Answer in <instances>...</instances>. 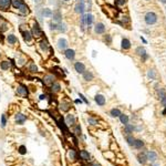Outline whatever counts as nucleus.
<instances>
[{
    "instance_id": "f257e3e1",
    "label": "nucleus",
    "mask_w": 166,
    "mask_h": 166,
    "mask_svg": "<svg viewBox=\"0 0 166 166\" xmlns=\"http://www.w3.org/2000/svg\"><path fill=\"white\" fill-rule=\"evenodd\" d=\"M157 21V16L154 12H147L145 15V22L147 24H154Z\"/></svg>"
},
{
    "instance_id": "f03ea898",
    "label": "nucleus",
    "mask_w": 166,
    "mask_h": 166,
    "mask_svg": "<svg viewBox=\"0 0 166 166\" xmlns=\"http://www.w3.org/2000/svg\"><path fill=\"white\" fill-rule=\"evenodd\" d=\"M32 37H34V38H41L42 34H43V32H42L41 28H40V26L38 24V22L35 21L34 26L32 27Z\"/></svg>"
},
{
    "instance_id": "7ed1b4c3",
    "label": "nucleus",
    "mask_w": 166,
    "mask_h": 166,
    "mask_svg": "<svg viewBox=\"0 0 166 166\" xmlns=\"http://www.w3.org/2000/svg\"><path fill=\"white\" fill-rule=\"evenodd\" d=\"M43 82H44L45 85H52L55 82V77L53 74H47L43 78Z\"/></svg>"
},
{
    "instance_id": "20e7f679",
    "label": "nucleus",
    "mask_w": 166,
    "mask_h": 166,
    "mask_svg": "<svg viewBox=\"0 0 166 166\" xmlns=\"http://www.w3.org/2000/svg\"><path fill=\"white\" fill-rule=\"evenodd\" d=\"M74 11L77 13H80V15H83L84 11H85V5H84V1H80V2L77 3V6L74 8Z\"/></svg>"
},
{
    "instance_id": "39448f33",
    "label": "nucleus",
    "mask_w": 166,
    "mask_h": 166,
    "mask_svg": "<svg viewBox=\"0 0 166 166\" xmlns=\"http://www.w3.org/2000/svg\"><path fill=\"white\" fill-rule=\"evenodd\" d=\"M11 6V0H0V10L7 11Z\"/></svg>"
},
{
    "instance_id": "423d86ee",
    "label": "nucleus",
    "mask_w": 166,
    "mask_h": 166,
    "mask_svg": "<svg viewBox=\"0 0 166 166\" xmlns=\"http://www.w3.org/2000/svg\"><path fill=\"white\" fill-rule=\"evenodd\" d=\"M94 31L98 33V34H102L105 32V26L103 24L102 22H98L94 27Z\"/></svg>"
},
{
    "instance_id": "0eeeda50",
    "label": "nucleus",
    "mask_w": 166,
    "mask_h": 166,
    "mask_svg": "<svg viewBox=\"0 0 166 166\" xmlns=\"http://www.w3.org/2000/svg\"><path fill=\"white\" fill-rule=\"evenodd\" d=\"M17 92H18V94H20V95H22V96H27L29 94V91H28V89H27V86L22 85V84L18 85Z\"/></svg>"
},
{
    "instance_id": "6e6552de",
    "label": "nucleus",
    "mask_w": 166,
    "mask_h": 166,
    "mask_svg": "<svg viewBox=\"0 0 166 166\" xmlns=\"http://www.w3.org/2000/svg\"><path fill=\"white\" fill-rule=\"evenodd\" d=\"M74 69H75V71H77L78 73H82L85 71V65L82 63V62H80V61H78V62H75L74 63Z\"/></svg>"
},
{
    "instance_id": "1a4fd4ad",
    "label": "nucleus",
    "mask_w": 166,
    "mask_h": 166,
    "mask_svg": "<svg viewBox=\"0 0 166 166\" xmlns=\"http://www.w3.org/2000/svg\"><path fill=\"white\" fill-rule=\"evenodd\" d=\"M64 55H65V58H67L68 60H74V58H75V51L74 50H72V49H67L65 51H64Z\"/></svg>"
},
{
    "instance_id": "9d476101",
    "label": "nucleus",
    "mask_w": 166,
    "mask_h": 166,
    "mask_svg": "<svg viewBox=\"0 0 166 166\" xmlns=\"http://www.w3.org/2000/svg\"><path fill=\"white\" fill-rule=\"evenodd\" d=\"M58 48L59 50H67L68 48V41L65 39H59V41H58Z\"/></svg>"
},
{
    "instance_id": "9b49d317",
    "label": "nucleus",
    "mask_w": 166,
    "mask_h": 166,
    "mask_svg": "<svg viewBox=\"0 0 166 166\" xmlns=\"http://www.w3.org/2000/svg\"><path fill=\"white\" fill-rule=\"evenodd\" d=\"M18 10H19V12L21 13L22 16H27V15L29 13V8H28V6H27L24 2L21 3V6L18 8Z\"/></svg>"
},
{
    "instance_id": "f8f14e48",
    "label": "nucleus",
    "mask_w": 166,
    "mask_h": 166,
    "mask_svg": "<svg viewBox=\"0 0 166 166\" xmlns=\"http://www.w3.org/2000/svg\"><path fill=\"white\" fill-rule=\"evenodd\" d=\"M52 19H53V21H55L57 23L61 22V21H62V15H61L60 11H53V12H52Z\"/></svg>"
},
{
    "instance_id": "ddd939ff",
    "label": "nucleus",
    "mask_w": 166,
    "mask_h": 166,
    "mask_svg": "<svg viewBox=\"0 0 166 166\" xmlns=\"http://www.w3.org/2000/svg\"><path fill=\"white\" fill-rule=\"evenodd\" d=\"M65 123H67L68 126H71V125L75 124V117H74V115L68 114L67 117H65Z\"/></svg>"
},
{
    "instance_id": "4468645a",
    "label": "nucleus",
    "mask_w": 166,
    "mask_h": 166,
    "mask_svg": "<svg viewBox=\"0 0 166 166\" xmlns=\"http://www.w3.org/2000/svg\"><path fill=\"white\" fill-rule=\"evenodd\" d=\"M26 120H27V116L26 115H23V114H21V113H19V114H17L16 115V123L17 124H23L24 122H26Z\"/></svg>"
},
{
    "instance_id": "2eb2a0df",
    "label": "nucleus",
    "mask_w": 166,
    "mask_h": 166,
    "mask_svg": "<svg viewBox=\"0 0 166 166\" xmlns=\"http://www.w3.org/2000/svg\"><path fill=\"white\" fill-rule=\"evenodd\" d=\"M94 100H95V102L98 103V105H100V106H103L105 104V98L103 95H101V94H98Z\"/></svg>"
},
{
    "instance_id": "dca6fc26",
    "label": "nucleus",
    "mask_w": 166,
    "mask_h": 166,
    "mask_svg": "<svg viewBox=\"0 0 166 166\" xmlns=\"http://www.w3.org/2000/svg\"><path fill=\"white\" fill-rule=\"evenodd\" d=\"M40 48H41L42 51H44V52H47L50 49V44H49V42L45 39L41 40V42H40Z\"/></svg>"
},
{
    "instance_id": "f3484780",
    "label": "nucleus",
    "mask_w": 166,
    "mask_h": 166,
    "mask_svg": "<svg viewBox=\"0 0 166 166\" xmlns=\"http://www.w3.org/2000/svg\"><path fill=\"white\" fill-rule=\"evenodd\" d=\"M136 54L137 55H141V57H143V60H146L147 59V54H146V51H145V49L142 48V47H138L136 49Z\"/></svg>"
},
{
    "instance_id": "a211bd4d",
    "label": "nucleus",
    "mask_w": 166,
    "mask_h": 166,
    "mask_svg": "<svg viewBox=\"0 0 166 166\" xmlns=\"http://www.w3.org/2000/svg\"><path fill=\"white\" fill-rule=\"evenodd\" d=\"M146 157H147V160L151 161V162H155L157 160V154L155 152H153V151H150V152H147Z\"/></svg>"
},
{
    "instance_id": "6ab92c4d",
    "label": "nucleus",
    "mask_w": 166,
    "mask_h": 166,
    "mask_svg": "<svg viewBox=\"0 0 166 166\" xmlns=\"http://www.w3.org/2000/svg\"><path fill=\"white\" fill-rule=\"evenodd\" d=\"M93 78H94V75L91 71H84L83 72V79L85 81H92Z\"/></svg>"
},
{
    "instance_id": "aec40b11",
    "label": "nucleus",
    "mask_w": 166,
    "mask_h": 166,
    "mask_svg": "<svg viewBox=\"0 0 166 166\" xmlns=\"http://www.w3.org/2000/svg\"><path fill=\"white\" fill-rule=\"evenodd\" d=\"M7 29H8V22L6 20H3L2 17H0V31L3 32L6 31Z\"/></svg>"
},
{
    "instance_id": "412c9836",
    "label": "nucleus",
    "mask_w": 166,
    "mask_h": 166,
    "mask_svg": "<svg viewBox=\"0 0 166 166\" xmlns=\"http://www.w3.org/2000/svg\"><path fill=\"white\" fill-rule=\"evenodd\" d=\"M22 37L24 39V41L29 42V41H31V39H32V33L30 31H28V30H26V31H22Z\"/></svg>"
},
{
    "instance_id": "4be33fe9",
    "label": "nucleus",
    "mask_w": 166,
    "mask_h": 166,
    "mask_svg": "<svg viewBox=\"0 0 166 166\" xmlns=\"http://www.w3.org/2000/svg\"><path fill=\"white\" fill-rule=\"evenodd\" d=\"M41 15H42V17H44V18H51L52 17V10L49 9V8H44V9H42Z\"/></svg>"
},
{
    "instance_id": "5701e85b",
    "label": "nucleus",
    "mask_w": 166,
    "mask_h": 166,
    "mask_svg": "<svg viewBox=\"0 0 166 166\" xmlns=\"http://www.w3.org/2000/svg\"><path fill=\"white\" fill-rule=\"evenodd\" d=\"M131 48V42L128 39H123L122 40V49H124V50H128V49Z\"/></svg>"
},
{
    "instance_id": "b1692460",
    "label": "nucleus",
    "mask_w": 166,
    "mask_h": 166,
    "mask_svg": "<svg viewBox=\"0 0 166 166\" xmlns=\"http://www.w3.org/2000/svg\"><path fill=\"white\" fill-rule=\"evenodd\" d=\"M7 41H8L9 44H15V43H17L18 39H17V37L15 34H9L7 37Z\"/></svg>"
},
{
    "instance_id": "393cba45",
    "label": "nucleus",
    "mask_w": 166,
    "mask_h": 166,
    "mask_svg": "<svg viewBox=\"0 0 166 166\" xmlns=\"http://www.w3.org/2000/svg\"><path fill=\"white\" fill-rule=\"evenodd\" d=\"M79 156L81 157V160L83 161H89L90 160V154L86 152V151H81L79 153Z\"/></svg>"
},
{
    "instance_id": "a878e982",
    "label": "nucleus",
    "mask_w": 166,
    "mask_h": 166,
    "mask_svg": "<svg viewBox=\"0 0 166 166\" xmlns=\"http://www.w3.org/2000/svg\"><path fill=\"white\" fill-rule=\"evenodd\" d=\"M61 90V85H60V83H58V82H54L53 84L51 85V91L53 93H57V92H59Z\"/></svg>"
},
{
    "instance_id": "bb28decb",
    "label": "nucleus",
    "mask_w": 166,
    "mask_h": 166,
    "mask_svg": "<svg viewBox=\"0 0 166 166\" xmlns=\"http://www.w3.org/2000/svg\"><path fill=\"white\" fill-rule=\"evenodd\" d=\"M110 114H111V116H113V117H118L122 113L118 109H112L111 112H110Z\"/></svg>"
},
{
    "instance_id": "cd10ccee",
    "label": "nucleus",
    "mask_w": 166,
    "mask_h": 166,
    "mask_svg": "<svg viewBox=\"0 0 166 166\" xmlns=\"http://www.w3.org/2000/svg\"><path fill=\"white\" fill-rule=\"evenodd\" d=\"M9 67H10V63L8 61H2V62L0 63V68H1V70H3V71L9 70Z\"/></svg>"
},
{
    "instance_id": "c85d7f7f",
    "label": "nucleus",
    "mask_w": 166,
    "mask_h": 166,
    "mask_svg": "<svg viewBox=\"0 0 166 166\" xmlns=\"http://www.w3.org/2000/svg\"><path fill=\"white\" fill-rule=\"evenodd\" d=\"M120 120H121V123L122 124H124V125H126L128 123V117H127V115H125V114H121L120 116Z\"/></svg>"
},
{
    "instance_id": "c756f323",
    "label": "nucleus",
    "mask_w": 166,
    "mask_h": 166,
    "mask_svg": "<svg viewBox=\"0 0 166 166\" xmlns=\"http://www.w3.org/2000/svg\"><path fill=\"white\" fill-rule=\"evenodd\" d=\"M22 2H23L22 0H11V5H12L16 9H18V8L21 6V3Z\"/></svg>"
},
{
    "instance_id": "7c9ffc66",
    "label": "nucleus",
    "mask_w": 166,
    "mask_h": 166,
    "mask_svg": "<svg viewBox=\"0 0 166 166\" xmlns=\"http://www.w3.org/2000/svg\"><path fill=\"white\" fill-rule=\"evenodd\" d=\"M137 158H138V162H140L141 164H145L147 161V157L145 156V154H140L137 156Z\"/></svg>"
},
{
    "instance_id": "2f4dec72",
    "label": "nucleus",
    "mask_w": 166,
    "mask_h": 166,
    "mask_svg": "<svg viewBox=\"0 0 166 166\" xmlns=\"http://www.w3.org/2000/svg\"><path fill=\"white\" fill-rule=\"evenodd\" d=\"M57 30H59V31H62V32H65V31H67V26H65L64 23H62V22H59V23H58Z\"/></svg>"
},
{
    "instance_id": "473e14b6",
    "label": "nucleus",
    "mask_w": 166,
    "mask_h": 166,
    "mask_svg": "<svg viewBox=\"0 0 166 166\" xmlns=\"http://www.w3.org/2000/svg\"><path fill=\"white\" fill-rule=\"evenodd\" d=\"M92 23H93V16L91 13H88V15H86V24L90 27Z\"/></svg>"
},
{
    "instance_id": "72a5a7b5",
    "label": "nucleus",
    "mask_w": 166,
    "mask_h": 166,
    "mask_svg": "<svg viewBox=\"0 0 166 166\" xmlns=\"http://www.w3.org/2000/svg\"><path fill=\"white\" fill-rule=\"evenodd\" d=\"M69 157L71 158V161H75L77 160V153L74 150H70L69 151Z\"/></svg>"
},
{
    "instance_id": "f704fd0d",
    "label": "nucleus",
    "mask_w": 166,
    "mask_h": 166,
    "mask_svg": "<svg viewBox=\"0 0 166 166\" xmlns=\"http://www.w3.org/2000/svg\"><path fill=\"white\" fill-rule=\"evenodd\" d=\"M81 28H82V30H84V28H85V24H86V15L84 16V15H82L81 16Z\"/></svg>"
},
{
    "instance_id": "c9c22d12",
    "label": "nucleus",
    "mask_w": 166,
    "mask_h": 166,
    "mask_svg": "<svg viewBox=\"0 0 166 166\" xmlns=\"http://www.w3.org/2000/svg\"><path fill=\"white\" fill-rule=\"evenodd\" d=\"M134 131V127H133V125H130V124H126L125 125V132L127 133V134H131L133 133Z\"/></svg>"
},
{
    "instance_id": "e433bc0d",
    "label": "nucleus",
    "mask_w": 166,
    "mask_h": 166,
    "mask_svg": "<svg viewBox=\"0 0 166 166\" xmlns=\"http://www.w3.org/2000/svg\"><path fill=\"white\" fill-rule=\"evenodd\" d=\"M60 109L62 110V111H69V109H70V104L69 103H61L60 104Z\"/></svg>"
},
{
    "instance_id": "4c0bfd02",
    "label": "nucleus",
    "mask_w": 166,
    "mask_h": 166,
    "mask_svg": "<svg viewBox=\"0 0 166 166\" xmlns=\"http://www.w3.org/2000/svg\"><path fill=\"white\" fill-rule=\"evenodd\" d=\"M134 146L136 147V148H142V147L144 146V143H143V142H142L141 140H135Z\"/></svg>"
},
{
    "instance_id": "58836bf2",
    "label": "nucleus",
    "mask_w": 166,
    "mask_h": 166,
    "mask_svg": "<svg viewBox=\"0 0 166 166\" xmlns=\"http://www.w3.org/2000/svg\"><path fill=\"white\" fill-rule=\"evenodd\" d=\"M29 71H30V72H38V67H37L34 63H30V65H29Z\"/></svg>"
},
{
    "instance_id": "ea45409f",
    "label": "nucleus",
    "mask_w": 166,
    "mask_h": 166,
    "mask_svg": "<svg viewBox=\"0 0 166 166\" xmlns=\"http://www.w3.org/2000/svg\"><path fill=\"white\" fill-rule=\"evenodd\" d=\"M126 141H127V143L130 144V145H134V142H135V138L133 137V136H131V135H128L127 137H126Z\"/></svg>"
},
{
    "instance_id": "a19ab883",
    "label": "nucleus",
    "mask_w": 166,
    "mask_h": 166,
    "mask_svg": "<svg viewBox=\"0 0 166 166\" xmlns=\"http://www.w3.org/2000/svg\"><path fill=\"white\" fill-rule=\"evenodd\" d=\"M19 153L21 154V155H24V154H27V148L24 145H21V146L19 147Z\"/></svg>"
},
{
    "instance_id": "79ce46f5",
    "label": "nucleus",
    "mask_w": 166,
    "mask_h": 166,
    "mask_svg": "<svg viewBox=\"0 0 166 166\" xmlns=\"http://www.w3.org/2000/svg\"><path fill=\"white\" fill-rule=\"evenodd\" d=\"M7 124V118H6V115L2 114L1 115V127H5Z\"/></svg>"
},
{
    "instance_id": "37998d69",
    "label": "nucleus",
    "mask_w": 166,
    "mask_h": 166,
    "mask_svg": "<svg viewBox=\"0 0 166 166\" xmlns=\"http://www.w3.org/2000/svg\"><path fill=\"white\" fill-rule=\"evenodd\" d=\"M166 95V92H165V90L163 89H160V91H158V96H160V99H163L164 96Z\"/></svg>"
},
{
    "instance_id": "c03bdc74",
    "label": "nucleus",
    "mask_w": 166,
    "mask_h": 166,
    "mask_svg": "<svg viewBox=\"0 0 166 166\" xmlns=\"http://www.w3.org/2000/svg\"><path fill=\"white\" fill-rule=\"evenodd\" d=\"M147 75H148V78H150V79H152V80H154V79H155V73H154V71H153V70H150V71H148Z\"/></svg>"
},
{
    "instance_id": "a18cd8bd",
    "label": "nucleus",
    "mask_w": 166,
    "mask_h": 166,
    "mask_svg": "<svg viewBox=\"0 0 166 166\" xmlns=\"http://www.w3.org/2000/svg\"><path fill=\"white\" fill-rule=\"evenodd\" d=\"M57 28H58V23L50 22V29H51V30H57Z\"/></svg>"
},
{
    "instance_id": "49530a36",
    "label": "nucleus",
    "mask_w": 166,
    "mask_h": 166,
    "mask_svg": "<svg viewBox=\"0 0 166 166\" xmlns=\"http://www.w3.org/2000/svg\"><path fill=\"white\" fill-rule=\"evenodd\" d=\"M74 133H75V134H81V127L79 126V125L75 126V131H74Z\"/></svg>"
},
{
    "instance_id": "de8ad7c7",
    "label": "nucleus",
    "mask_w": 166,
    "mask_h": 166,
    "mask_svg": "<svg viewBox=\"0 0 166 166\" xmlns=\"http://www.w3.org/2000/svg\"><path fill=\"white\" fill-rule=\"evenodd\" d=\"M79 96H80V98H81V100H83V101H84V102H85L86 104H89V101H88V100L85 99V96L83 95V94H81V93H79Z\"/></svg>"
},
{
    "instance_id": "09e8293b",
    "label": "nucleus",
    "mask_w": 166,
    "mask_h": 166,
    "mask_svg": "<svg viewBox=\"0 0 166 166\" xmlns=\"http://www.w3.org/2000/svg\"><path fill=\"white\" fill-rule=\"evenodd\" d=\"M161 103H162V105H163L164 107H166V95L164 96L163 99H161Z\"/></svg>"
},
{
    "instance_id": "8fccbe9b",
    "label": "nucleus",
    "mask_w": 166,
    "mask_h": 166,
    "mask_svg": "<svg viewBox=\"0 0 166 166\" xmlns=\"http://www.w3.org/2000/svg\"><path fill=\"white\" fill-rule=\"evenodd\" d=\"M115 2H116V5H118V6H122V5L125 3V0H116Z\"/></svg>"
},
{
    "instance_id": "3c124183",
    "label": "nucleus",
    "mask_w": 166,
    "mask_h": 166,
    "mask_svg": "<svg viewBox=\"0 0 166 166\" xmlns=\"http://www.w3.org/2000/svg\"><path fill=\"white\" fill-rule=\"evenodd\" d=\"M88 121H89V123H90V124H92V125H95V124H96L95 120H93V118H89Z\"/></svg>"
},
{
    "instance_id": "603ef678",
    "label": "nucleus",
    "mask_w": 166,
    "mask_h": 166,
    "mask_svg": "<svg viewBox=\"0 0 166 166\" xmlns=\"http://www.w3.org/2000/svg\"><path fill=\"white\" fill-rule=\"evenodd\" d=\"M105 41H107V43H111V37L109 34H106L105 37Z\"/></svg>"
},
{
    "instance_id": "864d4df0",
    "label": "nucleus",
    "mask_w": 166,
    "mask_h": 166,
    "mask_svg": "<svg viewBox=\"0 0 166 166\" xmlns=\"http://www.w3.org/2000/svg\"><path fill=\"white\" fill-rule=\"evenodd\" d=\"M75 103H77V104H79V103H80V104H81V103H82V101L78 99V100H75Z\"/></svg>"
},
{
    "instance_id": "5fc2aeb1",
    "label": "nucleus",
    "mask_w": 166,
    "mask_h": 166,
    "mask_svg": "<svg viewBox=\"0 0 166 166\" xmlns=\"http://www.w3.org/2000/svg\"><path fill=\"white\" fill-rule=\"evenodd\" d=\"M141 39H142V41H143V42H144V43H146V42H147V41H146V40H145V39H144V38H143V37H141Z\"/></svg>"
},
{
    "instance_id": "6e6d98bb",
    "label": "nucleus",
    "mask_w": 166,
    "mask_h": 166,
    "mask_svg": "<svg viewBox=\"0 0 166 166\" xmlns=\"http://www.w3.org/2000/svg\"><path fill=\"white\" fill-rule=\"evenodd\" d=\"M162 114H163V115H166V107H165V109H164V111L162 112Z\"/></svg>"
},
{
    "instance_id": "4d7b16f0",
    "label": "nucleus",
    "mask_w": 166,
    "mask_h": 166,
    "mask_svg": "<svg viewBox=\"0 0 166 166\" xmlns=\"http://www.w3.org/2000/svg\"><path fill=\"white\" fill-rule=\"evenodd\" d=\"M43 99H45V95H41V96H40V100H43Z\"/></svg>"
},
{
    "instance_id": "13d9d810",
    "label": "nucleus",
    "mask_w": 166,
    "mask_h": 166,
    "mask_svg": "<svg viewBox=\"0 0 166 166\" xmlns=\"http://www.w3.org/2000/svg\"><path fill=\"white\" fill-rule=\"evenodd\" d=\"M152 166H160L158 164H156V163H154V164H152Z\"/></svg>"
},
{
    "instance_id": "bf43d9fd",
    "label": "nucleus",
    "mask_w": 166,
    "mask_h": 166,
    "mask_svg": "<svg viewBox=\"0 0 166 166\" xmlns=\"http://www.w3.org/2000/svg\"><path fill=\"white\" fill-rule=\"evenodd\" d=\"M161 2H163V3H166V0H160Z\"/></svg>"
},
{
    "instance_id": "052dcab7",
    "label": "nucleus",
    "mask_w": 166,
    "mask_h": 166,
    "mask_svg": "<svg viewBox=\"0 0 166 166\" xmlns=\"http://www.w3.org/2000/svg\"><path fill=\"white\" fill-rule=\"evenodd\" d=\"M92 166H99L98 164H92Z\"/></svg>"
},
{
    "instance_id": "680f3d73",
    "label": "nucleus",
    "mask_w": 166,
    "mask_h": 166,
    "mask_svg": "<svg viewBox=\"0 0 166 166\" xmlns=\"http://www.w3.org/2000/svg\"><path fill=\"white\" fill-rule=\"evenodd\" d=\"M63 1H70V0H63Z\"/></svg>"
},
{
    "instance_id": "e2e57ef3",
    "label": "nucleus",
    "mask_w": 166,
    "mask_h": 166,
    "mask_svg": "<svg viewBox=\"0 0 166 166\" xmlns=\"http://www.w3.org/2000/svg\"><path fill=\"white\" fill-rule=\"evenodd\" d=\"M0 55H1V53H0Z\"/></svg>"
}]
</instances>
